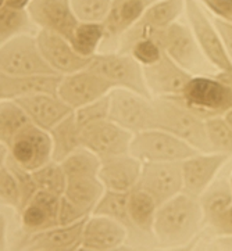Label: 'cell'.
I'll list each match as a JSON object with an SVG mask.
<instances>
[{
  "label": "cell",
  "mask_w": 232,
  "mask_h": 251,
  "mask_svg": "<svg viewBox=\"0 0 232 251\" xmlns=\"http://www.w3.org/2000/svg\"><path fill=\"white\" fill-rule=\"evenodd\" d=\"M28 13L40 29L71 39L80 21L71 7V0H32Z\"/></svg>",
  "instance_id": "19"
},
{
  "label": "cell",
  "mask_w": 232,
  "mask_h": 251,
  "mask_svg": "<svg viewBox=\"0 0 232 251\" xmlns=\"http://www.w3.org/2000/svg\"><path fill=\"white\" fill-rule=\"evenodd\" d=\"M214 25H216L217 31L221 36V41L224 43V48L227 50V54L231 58L232 61V24L223 21L220 18H214Z\"/></svg>",
  "instance_id": "44"
},
{
  "label": "cell",
  "mask_w": 232,
  "mask_h": 251,
  "mask_svg": "<svg viewBox=\"0 0 232 251\" xmlns=\"http://www.w3.org/2000/svg\"><path fill=\"white\" fill-rule=\"evenodd\" d=\"M109 120L118 124L134 135L156 128V105L153 98H146L127 89L110 92Z\"/></svg>",
  "instance_id": "8"
},
{
  "label": "cell",
  "mask_w": 232,
  "mask_h": 251,
  "mask_svg": "<svg viewBox=\"0 0 232 251\" xmlns=\"http://www.w3.org/2000/svg\"><path fill=\"white\" fill-rule=\"evenodd\" d=\"M208 226L218 236H232V204L217 217Z\"/></svg>",
  "instance_id": "43"
},
{
  "label": "cell",
  "mask_w": 232,
  "mask_h": 251,
  "mask_svg": "<svg viewBox=\"0 0 232 251\" xmlns=\"http://www.w3.org/2000/svg\"><path fill=\"white\" fill-rule=\"evenodd\" d=\"M164 53L166 51L161 48L160 43L156 39H150V38L138 41L136 43H134V46L128 51V54L134 57L142 67H147V65L157 63Z\"/></svg>",
  "instance_id": "39"
},
{
  "label": "cell",
  "mask_w": 232,
  "mask_h": 251,
  "mask_svg": "<svg viewBox=\"0 0 232 251\" xmlns=\"http://www.w3.org/2000/svg\"><path fill=\"white\" fill-rule=\"evenodd\" d=\"M36 24L32 21L28 10L0 6V42L10 41L21 35H35Z\"/></svg>",
  "instance_id": "31"
},
{
  "label": "cell",
  "mask_w": 232,
  "mask_h": 251,
  "mask_svg": "<svg viewBox=\"0 0 232 251\" xmlns=\"http://www.w3.org/2000/svg\"><path fill=\"white\" fill-rule=\"evenodd\" d=\"M181 162H145L138 186L146 190L159 205L164 204L184 190Z\"/></svg>",
  "instance_id": "14"
},
{
  "label": "cell",
  "mask_w": 232,
  "mask_h": 251,
  "mask_svg": "<svg viewBox=\"0 0 232 251\" xmlns=\"http://www.w3.org/2000/svg\"><path fill=\"white\" fill-rule=\"evenodd\" d=\"M129 232L116 219L90 214L84 226L82 243L80 250L110 251L125 243Z\"/></svg>",
  "instance_id": "20"
},
{
  "label": "cell",
  "mask_w": 232,
  "mask_h": 251,
  "mask_svg": "<svg viewBox=\"0 0 232 251\" xmlns=\"http://www.w3.org/2000/svg\"><path fill=\"white\" fill-rule=\"evenodd\" d=\"M89 215L82 211L80 207H77L67 197L61 196L60 200V211H58V222L60 225H71L75 222H80L82 219L88 218Z\"/></svg>",
  "instance_id": "41"
},
{
  "label": "cell",
  "mask_w": 232,
  "mask_h": 251,
  "mask_svg": "<svg viewBox=\"0 0 232 251\" xmlns=\"http://www.w3.org/2000/svg\"><path fill=\"white\" fill-rule=\"evenodd\" d=\"M157 0H112L110 11L103 21V53L118 49L121 38L139 21L144 13Z\"/></svg>",
  "instance_id": "15"
},
{
  "label": "cell",
  "mask_w": 232,
  "mask_h": 251,
  "mask_svg": "<svg viewBox=\"0 0 232 251\" xmlns=\"http://www.w3.org/2000/svg\"><path fill=\"white\" fill-rule=\"evenodd\" d=\"M178 98L203 120L223 117L232 107V74L216 71L195 75Z\"/></svg>",
  "instance_id": "2"
},
{
  "label": "cell",
  "mask_w": 232,
  "mask_h": 251,
  "mask_svg": "<svg viewBox=\"0 0 232 251\" xmlns=\"http://www.w3.org/2000/svg\"><path fill=\"white\" fill-rule=\"evenodd\" d=\"M88 68L100 74L110 82L114 89H127L152 98L145 81L144 67L134 57L120 51L97 53Z\"/></svg>",
  "instance_id": "7"
},
{
  "label": "cell",
  "mask_w": 232,
  "mask_h": 251,
  "mask_svg": "<svg viewBox=\"0 0 232 251\" xmlns=\"http://www.w3.org/2000/svg\"><path fill=\"white\" fill-rule=\"evenodd\" d=\"M199 201L204 215V224L208 225L232 204L230 175L214 179V182L200 196Z\"/></svg>",
  "instance_id": "29"
},
{
  "label": "cell",
  "mask_w": 232,
  "mask_h": 251,
  "mask_svg": "<svg viewBox=\"0 0 232 251\" xmlns=\"http://www.w3.org/2000/svg\"><path fill=\"white\" fill-rule=\"evenodd\" d=\"M92 214L96 215H106L110 218L116 219L121 225L128 229L129 235L139 233L136 230L135 225L132 224L128 212V193H120V192H113L106 190L100 201L97 202L96 208Z\"/></svg>",
  "instance_id": "33"
},
{
  "label": "cell",
  "mask_w": 232,
  "mask_h": 251,
  "mask_svg": "<svg viewBox=\"0 0 232 251\" xmlns=\"http://www.w3.org/2000/svg\"><path fill=\"white\" fill-rule=\"evenodd\" d=\"M112 0H71V7L80 23H103Z\"/></svg>",
  "instance_id": "37"
},
{
  "label": "cell",
  "mask_w": 232,
  "mask_h": 251,
  "mask_svg": "<svg viewBox=\"0 0 232 251\" xmlns=\"http://www.w3.org/2000/svg\"><path fill=\"white\" fill-rule=\"evenodd\" d=\"M63 75H27L13 76L0 75V98L1 100H16L39 93L57 95Z\"/></svg>",
  "instance_id": "25"
},
{
  "label": "cell",
  "mask_w": 232,
  "mask_h": 251,
  "mask_svg": "<svg viewBox=\"0 0 232 251\" xmlns=\"http://www.w3.org/2000/svg\"><path fill=\"white\" fill-rule=\"evenodd\" d=\"M204 215L198 197L179 193L157 210L153 236L166 247H182L199 233Z\"/></svg>",
  "instance_id": "1"
},
{
  "label": "cell",
  "mask_w": 232,
  "mask_h": 251,
  "mask_svg": "<svg viewBox=\"0 0 232 251\" xmlns=\"http://www.w3.org/2000/svg\"><path fill=\"white\" fill-rule=\"evenodd\" d=\"M10 157L28 171H35L53 160V145L48 130L31 122L7 147Z\"/></svg>",
  "instance_id": "11"
},
{
  "label": "cell",
  "mask_w": 232,
  "mask_h": 251,
  "mask_svg": "<svg viewBox=\"0 0 232 251\" xmlns=\"http://www.w3.org/2000/svg\"><path fill=\"white\" fill-rule=\"evenodd\" d=\"M154 39L160 43L170 58H173L176 64L192 74L193 76L217 71L203 54L191 26L174 23L157 33Z\"/></svg>",
  "instance_id": "4"
},
{
  "label": "cell",
  "mask_w": 232,
  "mask_h": 251,
  "mask_svg": "<svg viewBox=\"0 0 232 251\" xmlns=\"http://www.w3.org/2000/svg\"><path fill=\"white\" fill-rule=\"evenodd\" d=\"M113 89L114 88L110 82L87 67L78 73L64 75L60 82L57 95L75 111L109 95Z\"/></svg>",
  "instance_id": "12"
},
{
  "label": "cell",
  "mask_w": 232,
  "mask_h": 251,
  "mask_svg": "<svg viewBox=\"0 0 232 251\" xmlns=\"http://www.w3.org/2000/svg\"><path fill=\"white\" fill-rule=\"evenodd\" d=\"M106 187L99 176H82L67 179L64 197L90 215L103 197Z\"/></svg>",
  "instance_id": "26"
},
{
  "label": "cell",
  "mask_w": 232,
  "mask_h": 251,
  "mask_svg": "<svg viewBox=\"0 0 232 251\" xmlns=\"http://www.w3.org/2000/svg\"><path fill=\"white\" fill-rule=\"evenodd\" d=\"M53 145V160L61 162L70 154L82 147V129L77 122L75 114L58 122L53 129L49 130Z\"/></svg>",
  "instance_id": "28"
},
{
  "label": "cell",
  "mask_w": 232,
  "mask_h": 251,
  "mask_svg": "<svg viewBox=\"0 0 232 251\" xmlns=\"http://www.w3.org/2000/svg\"><path fill=\"white\" fill-rule=\"evenodd\" d=\"M28 114L16 100H1L0 103V142L8 147L13 139L31 124Z\"/></svg>",
  "instance_id": "30"
},
{
  "label": "cell",
  "mask_w": 232,
  "mask_h": 251,
  "mask_svg": "<svg viewBox=\"0 0 232 251\" xmlns=\"http://www.w3.org/2000/svg\"><path fill=\"white\" fill-rule=\"evenodd\" d=\"M144 75L152 98H178L193 75L185 71L164 53L157 63L144 67Z\"/></svg>",
  "instance_id": "16"
},
{
  "label": "cell",
  "mask_w": 232,
  "mask_h": 251,
  "mask_svg": "<svg viewBox=\"0 0 232 251\" xmlns=\"http://www.w3.org/2000/svg\"><path fill=\"white\" fill-rule=\"evenodd\" d=\"M103 39V23H80L72 33L70 43L80 56L93 58L102 49Z\"/></svg>",
  "instance_id": "32"
},
{
  "label": "cell",
  "mask_w": 232,
  "mask_h": 251,
  "mask_svg": "<svg viewBox=\"0 0 232 251\" xmlns=\"http://www.w3.org/2000/svg\"><path fill=\"white\" fill-rule=\"evenodd\" d=\"M144 162L131 153L114 155L102 160L99 179L106 190L128 193L138 185L142 174Z\"/></svg>",
  "instance_id": "23"
},
{
  "label": "cell",
  "mask_w": 232,
  "mask_h": 251,
  "mask_svg": "<svg viewBox=\"0 0 232 251\" xmlns=\"http://www.w3.org/2000/svg\"><path fill=\"white\" fill-rule=\"evenodd\" d=\"M60 200L61 196L46 190H38V193L18 212L25 235L39 233L60 225Z\"/></svg>",
  "instance_id": "21"
},
{
  "label": "cell",
  "mask_w": 232,
  "mask_h": 251,
  "mask_svg": "<svg viewBox=\"0 0 232 251\" xmlns=\"http://www.w3.org/2000/svg\"><path fill=\"white\" fill-rule=\"evenodd\" d=\"M156 105V128L182 139L200 153H211L206 120L193 113L179 98H153Z\"/></svg>",
  "instance_id": "3"
},
{
  "label": "cell",
  "mask_w": 232,
  "mask_h": 251,
  "mask_svg": "<svg viewBox=\"0 0 232 251\" xmlns=\"http://www.w3.org/2000/svg\"><path fill=\"white\" fill-rule=\"evenodd\" d=\"M223 118H224L225 121L228 122V124H230V125L232 126V107L230 108V110H228V111H227V113L224 114V115H223Z\"/></svg>",
  "instance_id": "47"
},
{
  "label": "cell",
  "mask_w": 232,
  "mask_h": 251,
  "mask_svg": "<svg viewBox=\"0 0 232 251\" xmlns=\"http://www.w3.org/2000/svg\"><path fill=\"white\" fill-rule=\"evenodd\" d=\"M32 0H1V6L16 10H28Z\"/></svg>",
  "instance_id": "45"
},
{
  "label": "cell",
  "mask_w": 232,
  "mask_h": 251,
  "mask_svg": "<svg viewBox=\"0 0 232 251\" xmlns=\"http://www.w3.org/2000/svg\"><path fill=\"white\" fill-rule=\"evenodd\" d=\"M36 41L43 57L58 75L64 76L78 73L81 70H85L92 61V58L80 56L74 50L70 41L58 33L39 29L36 33Z\"/></svg>",
  "instance_id": "17"
},
{
  "label": "cell",
  "mask_w": 232,
  "mask_h": 251,
  "mask_svg": "<svg viewBox=\"0 0 232 251\" xmlns=\"http://www.w3.org/2000/svg\"><path fill=\"white\" fill-rule=\"evenodd\" d=\"M0 71L13 76L57 74L42 54L35 35H21L1 43Z\"/></svg>",
  "instance_id": "6"
},
{
  "label": "cell",
  "mask_w": 232,
  "mask_h": 251,
  "mask_svg": "<svg viewBox=\"0 0 232 251\" xmlns=\"http://www.w3.org/2000/svg\"><path fill=\"white\" fill-rule=\"evenodd\" d=\"M134 133L112 120L90 124L82 129V146L100 158L129 153Z\"/></svg>",
  "instance_id": "13"
},
{
  "label": "cell",
  "mask_w": 232,
  "mask_h": 251,
  "mask_svg": "<svg viewBox=\"0 0 232 251\" xmlns=\"http://www.w3.org/2000/svg\"><path fill=\"white\" fill-rule=\"evenodd\" d=\"M0 200L1 205L18 211L20 208V189L17 180L6 164L1 162L0 168Z\"/></svg>",
  "instance_id": "40"
},
{
  "label": "cell",
  "mask_w": 232,
  "mask_h": 251,
  "mask_svg": "<svg viewBox=\"0 0 232 251\" xmlns=\"http://www.w3.org/2000/svg\"><path fill=\"white\" fill-rule=\"evenodd\" d=\"M16 101L24 108V111L35 125L48 132L74 113L71 107L58 98V95L52 93H39L20 98L16 99Z\"/></svg>",
  "instance_id": "24"
},
{
  "label": "cell",
  "mask_w": 232,
  "mask_h": 251,
  "mask_svg": "<svg viewBox=\"0 0 232 251\" xmlns=\"http://www.w3.org/2000/svg\"><path fill=\"white\" fill-rule=\"evenodd\" d=\"M211 150L232 157V126L223 117L206 120Z\"/></svg>",
  "instance_id": "36"
},
{
  "label": "cell",
  "mask_w": 232,
  "mask_h": 251,
  "mask_svg": "<svg viewBox=\"0 0 232 251\" xmlns=\"http://www.w3.org/2000/svg\"><path fill=\"white\" fill-rule=\"evenodd\" d=\"M77 122L81 126V129H84L85 126H88L90 124L109 120V114H110V93L106 95L99 100H95L89 104L81 107L78 110L74 111Z\"/></svg>",
  "instance_id": "38"
},
{
  "label": "cell",
  "mask_w": 232,
  "mask_h": 251,
  "mask_svg": "<svg viewBox=\"0 0 232 251\" xmlns=\"http://www.w3.org/2000/svg\"><path fill=\"white\" fill-rule=\"evenodd\" d=\"M129 153L145 162H181L200 153L182 139L163 129L138 132L131 142Z\"/></svg>",
  "instance_id": "5"
},
{
  "label": "cell",
  "mask_w": 232,
  "mask_h": 251,
  "mask_svg": "<svg viewBox=\"0 0 232 251\" xmlns=\"http://www.w3.org/2000/svg\"><path fill=\"white\" fill-rule=\"evenodd\" d=\"M230 183H231V187H232V172L230 174Z\"/></svg>",
  "instance_id": "48"
},
{
  "label": "cell",
  "mask_w": 232,
  "mask_h": 251,
  "mask_svg": "<svg viewBox=\"0 0 232 251\" xmlns=\"http://www.w3.org/2000/svg\"><path fill=\"white\" fill-rule=\"evenodd\" d=\"M185 13V0H157L144 13L120 41L118 51L127 53L141 39H154L157 33L168 28Z\"/></svg>",
  "instance_id": "10"
},
{
  "label": "cell",
  "mask_w": 232,
  "mask_h": 251,
  "mask_svg": "<svg viewBox=\"0 0 232 251\" xmlns=\"http://www.w3.org/2000/svg\"><path fill=\"white\" fill-rule=\"evenodd\" d=\"M185 13L188 16L189 26L206 58L217 71L232 74L231 58L227 54L216 25L208 20L202 4L198 0H185Z\"/></svg>",
  "instance_id": "9"
},
{
  "label": "cell",
  "mask_w": 232,
  "mask_h": 251,
  "mask_svg": "<svg viewBox=\"0 0 232 251\" xmlns=\"http://www.w3.org/2000/svg\"><path fill=\"white\" fill-rule=\"evenodd\" d=\"M159 207L157 201L141 186L136 185L128 192L129 217L139 233L153 235Z\"/></svg>",
  "instance_id": "27"
},
{
  "label": "cell",
  "mask_w": 232,
  "mask_h": 251,
  "mask_svg": "<svg viewBox=\"0 0 232 251\" xmlns=\"http://www.w3.org/2000/svg\"><path fill=\"white\" fill-rule=\"evenodd\" d=\"M230 155L223 153H198L181 162L182 178H184V193L198 197L203 195L218 172L223 170Z\"/></svg>",
  "instance_id": "18"
},
{
  "label": "cell",
  "mask_w": 232,
  "mask_h": 251,
  "mask_svg": "<svg viewBox=\"0 0 232 251\" xmlns=\"http://www.w3.org/2000/svg\"><path fill=\"white\" fill-rule=\"evenodd\" d=\"M216 18L232 24V0H198Z\"/></svg>",
  "instance_id": "42"
},
{
  "label": "cell",
  "mask_w": 232,
  "mask_h": 251,
  "mask_svg": "<svg viewBox=\"0 0 232 251\" xmlns=\"http://www.w3.org/2000/svg\"><path fill=\"white\" fill-rule=\"evenodd\" d=\"M213 244V249L217 250L232 251V236H220Z\"/></svg>",
  "instance_id": "46"
},
{
  "label": "cell",
  "mask_w": 232,
  "mask_h": 251,
  "mask_svg": "<svg viewBox=\"0 0 232 251\" xmlns=\"http://www.w3.org/2000/svg\"><path fill=\"white\" fill-rule=\"evenodd\" d=\"M102 160L87 147H80L61 161L67 179L82 176H99Z\"/></svg>",
  "instance_id": "34"
},
{
  "label": "cell",
  "mask_w": 232,
  "mask_h": 251,
  "mask_svg": "<svg viewBox=\"0 0 232 251\" xmlns=\"http://www.w3.org/2000/svg\"><path fill=\"white\" fill-rule=\"evenodd\" d=\"M32 174L39 190H46L58 196L64 195L67 187V176L61 167V162L52 160L38 170L32 171Z\"/></svg>",
  "instance_id": "35"
},
{
  "label": "cell",
  "mask_w": 232,
  "mask_h": 251,
  "mask_svg": "<svg viewBox=\"0 0 232 251\" xmlns=\"http://www.w3.org/2000/svg\"><path fill=\"white\" fill-rule=\"evenodd\" d=\"M87 219L71 225H57L33 235H25L20 249L32 251H72L80 250Z\"/></svg>",
  "instance_id": "22"
}]
</instances>
